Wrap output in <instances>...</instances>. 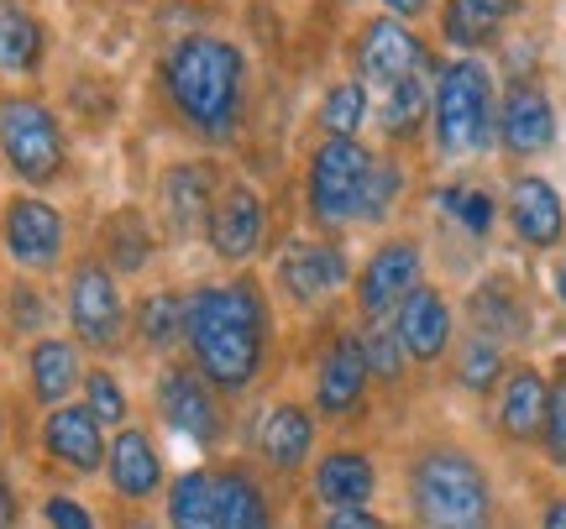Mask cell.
<instances>
[{"label": "cell", "mask_w": 566, "mask_h": 529, "mask_svg": "<svg viewBox=\"0 0 566 529\" xmlns=\"http://www.w3.org/2000/svg\"><path fill=\"white\" fill-rule=\"evenodd\" d=\"M252 84H258L252 47L216 27L163 38L147 68V95L158 105V116L168 121V131H179L200 152H226L247 137Z\"/></svg>", "instance_id": "1"}, {"label": "cell", "mask_w": 566, "mask_h": 529, "mask_svg": "<svg viewBox=\"0 0 566 529\" xmlns=\"http://www.w3.org/2000/svg\"><path fill=\"white\" fill-rule=\"evenodd\" d=\"M268 357H273V294L252 267L189 288L184 362L200 367V378L221 399H247L263 383Z\"/></svg>", "instance_id": "2"}, {"label": "cell", "mask_w": 566, "mask_h": 529, "mask_svg": "<svg viewBox=\"0 0 566 529\" xmlns=\"http://www.w3.org/2000/svg\"><path fill=\"white\" fill-rule=\"evenodd\" d=\"M409 514L420 529H499V493L467 446H424L405 472Z\"/></svg>", "instance_id": "3"}, {"label": "cell", "mask_w": 566, "mask_h": 529, "mask_svg": "<svg viewBox=\"0 0 566 529\" xmlns=\"http://www.w3.org/2000/svg\"><path fill=\"white\" fill-rule=\"evenodd\" d=\"M74 168V137L69 116L42 89H0V173H11L17 189L48 194Z\"/></svg>", "instance_id": "4"}, {"label": "cell", "mask_w": 566, "mask_h": 529, "mask_svg": "<svg viewBox=\"0 0 566 529\" xmlns=\"http://www.w3.org/2000/svg\"><path fill=\"white\" fill-rule=\"evenodd\" d=\"M430 137L441 158H478L499 142V80L488 59H446L430 80Z\"/></svg>", "instance_id": "5"}, {"label": "cell", "mask_w": 566, "mask_h": 529, "mask_svg": "<svg viewBox=\"0 0 566 529\" xmlns=\"http://www.w3.org/2000/svg\"><path fill=\"white\" fill-rule=\"evenodd\" d=\"M373 163H378V152L363 137H315V147L304 152L300 194L304 215L321 236H342L346 225L363 221V189Z\"/></svg>", "instance_id": "6"}, {"label": "cell", "mask_w": 566, "mask_h": 529, "mask_svg": "<svg viewBox=\"0 0 566 529\" xmlns=\"http://www.w3.org/2000/svg\"><path fill=\"white\" fill-rule=\"evenodd\" d=\"M63 320L69 336L80 341L90 357H116L122 341L132 336V305H126L122 278L105 267L101 252H80L69 278H63Z\"/></svg>", "instance_id": "7"}, {"label": "cell", "mask_w": 566, "mask_h": 529, "mask_svg": "<svg viewBox=\"0 0 566 529\" xmlns=\"http://www.w3.org/2000/svg\"><path fill=\"white\" fill-rule=\"evenodd\" d=\"M0 257L21 278H48L69 263V215L48 194L11 189L0 200Z\"/></svg>", "instance_id": "8"}, {"label": "cell", "mask_w": 566, "mask_h": 529, "mask_svg": "<svg viewBox=\"0 0 566 529\" xmlns=\"http://www.w3.org/2000/svg\"><path fill=\"white\" fill-rule=\"evenodd\" d=\"M346 68H352L357 84H367V95H384L394 84L436 74V59H430V42L409 21L367 17V21H357V32L346 42Z\"/></svg>", "instance_id": "9"}, {"label": "cell", "mask_w": 566, "mask_h": 529, "mask_svg": "<svg viewBox=\"0 0 566 529\" xmlns=\"http://www.w3.org/2000/svg\"><path fill=\"white\" fill-rule=\"evenodd\" d=\"M226 179H231V173H226L210 152L163 163L158 179H153V221H158L163 236H168V242H195V236H205L210 210L221 200Z\"/></svg>", "instance_id": "10"}, {"label": "cell", "mask_w": 566, "mask_h": 529, "mask_svg": "<svg viewBox=\"0 0 566 529\" xmlns=\"http://www.w3.org/2000/svg\"><path fill=\"white\" fill-rule=\"evenodd\" d=\"M153 409L174 435L195 441L200 451H221L231 435V414L226 399L200 378L195 362H163L153 378Z\"/></svg>", "instance_id": "11"}, {"label": "cell", "mask_w": 566, "mask_h": 529, "mask_svg": "<svg viewBox=\"0 0 566 529\" xmlns=\"http://www.w3.org/2000/svg\"><path fill=\"white\" fill-rule=\"evenodd\" d=\"M352 257L336 236H289L273 257V288L294 309H321L352 284Z\"/></svg>", "instance_id": "12"}, {"label": "cell", "mask_w": 566, "mask_h": 529, "mask_svg": "<svg viewBox=\"0 0 566 529\" xmlns=\"http://www.w3.org/2000/svg\"><path fill=\"white\" fill-rule=\"evenodd\" d=\"M424 284V246L415 236H388L367 252V263L352 278V305L363 326H388L394 309Z\"/></svg>", "instance_id": "13"}, {"label": "cell", "mask_w": 566, "mask_h": 529, "mask_svg": "<svg viewBox=\"0 0 566 529\" xmlns=\"http://www.w3.org/2000/svg\"><path fill=\"white\" fill-rule=\"evenodd\" d=\"M268 231H273V215H268V194H263V189H258L252 179L231 173V179H226V189H221V200H216V210H210V225H205V246H210V252H216L226 267L247 273V267L263 257Z\"/></svg>", "instance_id": "14"}, {"label": "cell", "mask_w": 566, "mask_h": 529, "mask_svg": "<svg viewBox=\"0 0 566 529\" xmlns=\"http://www.w3.org/2000/svg\"><path fill=\"white\" fill-rule=\"evenodd\" d=\"M367 388H373V372L363 362V347H357V330H336L325 351L315 357V372H310V409L342 425V420H357L367 404Z\"/></svg>", "instance_id": "15"}, {"label": "cell", "mask_w": 566, "mask_h": 529, "mask_svg": "<svg viewBox=\"0 0 566 529\" xmlns=\"http://www.w3.org/2000/svg\"><path fill=\"white\" fill-rule=\"evenodd\" d=\"M315 441H321V414L300 399H273L252 425V451L268 472L294 477L315 462Z\"/></svg>", "instance_id": "16"}, {"label": "cell", "mask_w": 566, "mask_h": 529, "mask_svg": "<svg viewBox=\"0 0 566 529\" xmlns=\"http://www.w3.org/2000/svg\"><path fill=\"white\" fill-rule=\"evenodd\" d=\"M38 446H42V456H48L59 472H69V477H101L111 430H105L84 404H59V409L42 414Z\"/></svg>", "instance_id": "17"}, {"label": "cell", "mask_w": 566, "mask_h": 529, "mask_svg": "<svg viewBox=\"0 0 566 529\" xmlns=\"http://www.w3.org/2000/svg\"><path fill=\"white\" fill-rule=\"evenodd\" d=\"M84 372H90V362H84V347L74 341V336H38V341H27V351H21V383H27V399L48 414V409L59 404H74V393L84 388Z\"/></svg>", "instance_id": "18"}, {"label": "cell", "mask_w": 566, "mask_h": 529, "mask_svg": "<svg viewBox=\"0 0 566 529\" xmlns=\"http://www.w3.org/2000/svg\"><path fill=\"white\" fill-rule=\"evenodd\" d=\"M105 488L116 493L122 504H153L168 488V467H163L158 441L142 425L111 430V446H105Z\"/></svg>", "instance_id": "19"}, {"label": "cell", "mask_w": 566, "mask_h": 529, "mask_svg": "<svg viewBox=\"0 0 566 529\" xmlns=\"http://www.w3.org/2000/svg\"><path fill=\"white\" fill-rule=\"evenodd\" d=\"M556 142V100L541 80H509L499 95V147L509 158H541Z\"/></svg>", "instance_id": "20"}, {"label": "cell", "mask_w": 566, "mask_h": 529, "mask_svg": "<svg viewBox=\"0 0 566 529\" xmlns=\"http://www.w3.org/2000/svg\"><path fill=\"white\" fill-rule=\"evenodd\" d=\"M509 231L535 252H556L566 242V200L546 173H514L504 194Z\"/></svg>", "instance_id": "21"}, {"label": "cell", "mask_w": 566, "mask_h": 529, "mask_svg": "<svg viewBox=\"0 0 566 529\" xmlns=\"http://www.w3.org/2000/svg\"><path fill=\"white\" fill-rule=\"evenodd\" d=\"M53 59V27L38 6H0V80L11 89H38Z\"/></svg>", "instance_id": "22"}, {"label": "cell", "mask_w": 566, "mask_h": 529, "mask_svg": "<svg viewBox=\"0 0 566 529\" xmlns=\"http://www.w3.org/2000/svg\"><path fill=\"white\" fill-rule=\"evenodd\" d=\"M394 336H399V347H405L409 362H441L446 351L457 347V315H451V299H446L436 284H420L409 294L405 305L394 309Z\"/></svg>", "instance_id": "23"}, {"label": "cell", "mask_w": 566, "mask_h": 529, "mask_svg": "<svg viewBox=\"0 0 566 529\" xmlns=\"http://www.w3.org/2000/svg\"><path fill=\"white\" fill-rule=\"evenodd\" d=\"M378 462L357 446H331L310 462V498L321 509H373Z\"/></svg>", "instance_id": "24"}, {"label": "cell", "mask_w": 566, "mask_h": 529, "mask_svg": "<svg viewBox=\"0 0 566 529\" xmlns=\"http://www.w3.org/2000/svg\"><path fill=\"white\" fill-rule=\"evenodd\" d=\"M158 242H163V231H158V221H153V210H142V204L105 210L101 231H95V252L105 257V267H111L116 278L147 273L153 257H158Z\"/></svg>", "instance_id": "25"}, {"label": "cell", "mask_w": 566, "mask_h": 529, "mask_svg": "<svg viewBox=\"0 0 566 529\" xmlns=\"http://www.w3.org/2000/svg\"><path fill=\"white\" fill-rule=\"evenodd\" d=\"M210 483H216V519H221V529H279L273 488L263 483V472L252 462H216Z\"/></svg>", "instance_id": "26"}, {"label": "cell", "mask_w": 566, "mask_h": 529, "mask_svg": "<svg viewBox=\"0 0 566 529\" xmlns=\"http://www.w3.org/2000/svg\"><path fill=\"white\" fill-rule=\"evenodd\" d=\"M546 409H551V378L541 367H509L504 383H499V435L514 441V446H530L541 441L546 430Z\"/></svg>", "instance_id": "27"}, {"label": "cell", "mask_w": 566, "mask_h": 529, "mask_svg": "<svg viewBox=\"0 0 566 529\" xmlns=\"http://www.w3.org/2000/svg\"><path fill=\"white\" fill-rule=\"evenodd\" d=\"M472 330L488 336V341H525L530 336V309H525V294L509 284V278H483V284L472 288Z\"/></svg>", "instance_id": "28"}, {"label": "cell", "mask_w": 566, "mask_h": 529, "mask_svg": "<svg viewBox=\"0 0 566 529\" xmlns=\"http://www.w3.org/2000/svg\"><path fill=\"white\" fill-rule=\"evenodd\" d=\"M184 305H189L184 288H153L132 305V336L147 357H168L184 347Z\"/></svg>", "instance_id": "29"}, {"label": "cell", "mask_w": 566, "mask_h": 529, "mask_svg": "<svg viewBox=\"0 0 566 529\" xmlns=\"http://www.w3.org/2000/svg\"><path fill=\"white\" fill-rule=\"evenodd\" d=\"M373 121V95H367V84H357L352 74L342 80H331L321 89V100H315V137H363V126Z\"/></svg>", "instance_id": "30"}, {"label": "cell", "mask_w": 566, "mask_h": 529, "mask_svg": "<svg viewBox=\"0 0 566 529\" xmlns=\"http://www.w3.org/2000/svg\"><path fill=\"white\" fill-rule=\"evenodd\" d=\"M163 525L168 529H221L216 519V483L210 467H189L163 488Z\"/></svg>", "instance_id": "31"}, {"label": "cell", "mask_w": 566, "mask_h": 529, "mask_svg": "<svg viewBox=\"0 0 566 529\" xmlns=\"http://www.w3.org/2000/svg\"><path fill=\"white\" fill-rule=\"evenodd\" d=\"M430 80L436 74H420V80H405L384 89V95H373V121L384 126L388 142H405L424 126V116H430Z\"/></svg>", "instance_id": "32"}, {"label": "cell", "mask_w": 566, "mask_h": 529, "mask_svg": "<svg viewBox=\"0 0 566 529\" xmlns=\"http://www.w3.org/2000/svg\"><path fill=\"white\" fill-rule=\"evenodd\" d=\"M0 326H6V336H48V326H53V305H48V294L38 288V278H21L0 294Z\"/></svg>", "instance_id": "33"}, {"label": "cell", "mask_w": 566, "mask_h": 529, "mask_svg": "<svg viewBox=\"0 0 566 529\" xmlns=\"http://www.w3.org/2000/svg\"><path fill=\"white\" fill-rule=\"evenodd\" d=\"M80 404L90 409V414H95L105 430L132 425V393H126V383L116 378V367H111V362H95L90 372H84Z\"/></svg>", "instance_id": "34"}, {"label": "cell", "mask_w": 566, "mask_h": 529, "mask_svg": "<svg viewBox=\"0 0 566 529\" xmlns=\"http://www.w3.org/2000/svg\"><path fill=\"white\" fill-rule=\"evenodd\" d=\"M504 347L499 341H488V336H462L457 341V383L467 388V393H493V383H504Z\"/></svg>", "instance_id": "35"}, {"label": "cell", "mask_w": 566, "mask_h": 529, "mask_svg": "<svg viewBox=\"0 0 566 529\" xmlns=\"http://www.w3.org/2000/svg\"><path fill=\"white\" fill-rule=\"evenodd\" d=\"M436 204H441L446 215L462 225L467 236H488V231L499 225V215H504V210H499V200H493L488 189H478V183H451V189H441V194H436Z\"/></svg>", "instance_id": "36"}, {"label": "cell", "mask_w": 566, "mask_h": 529, "mask_svg": "<svg viewBox=\"0 0 566 529\" xmlns=\"http://www.w3.org/2000/svg\"><path fill=\"white\" fill-rule=\"evenodd\" d=\"M405 163L399 158H388V152H378V163H373V173H367V189H363V221L357 225H378L388 221L394 210H399V200H405Z\"/></svg>", "instance_id": "37"}, {"label": "cell", "mask_w": 566, "mask_h": 529, "mask_svg": "<svg viewBox=\"0 0 566 529\" xmlns=\"http://www.w3.org/2000/svg\"><path fill=\"white\" fill-rule=\"evenodd\" d=\"M357 347H363V362L367 372H373V383H399L405 378V347H399V336H394V326H363L357 330Z\"/></svg>", "instance_id": "38"}, {"label": "cell", "mask_w": 566, "mask_h": 529, "mask_svg": "<svg viewBox=\"0 0 566 529\" xmlns=\"http://www.w3.org/2000/svg\"><path fill=\"white\" fill-rule=\"evenodd\" d=\"M541 446H546L551 467L566 472V367L551 383V409H546V430H541Z\"/></svg>", "instance_id": "39"}, {"label": "cell", "mask_w": 566, "mask_h": 529, "mask_svg": "<svg viewBox=\"0 0 566 529\" xmlns=\"http://www.w3.org/2000/svg\"><path fill=\"white\" fill-rule=\"evenodd\" d=\"M42 525L48 529H101V519H95L90 504H80L74 493H48V498H42Z\"/></svg>", "instance_id": "40"}, {"label": "cell", "mask_w": 566, "mask_h": 529, "mask_svg": "<svg viewBox=\"0 0 566 529\" xmlns=\"http://www.w3.org/2000/svg\"><path fill=\"white\" fill-rule=\"evenodd\" d=\"M315 529H388L378 509H321Z\"/></svg>", "instance_id": "41"}, {"label": "cell", "mask_w": 566, "mask_h": 529, "mask_svg": "<svg viewBox=\"0 0 566 529\" xmlns=\"http://www.w3.org/2000/svg\"><path fill=\"white\" fill-rule=\"evenodd\" d=\"M436 6H441V0H384V17H399L415 27V21H424Z\"/></svg>", "instance_id": "42"}, {"label": "cell", "mask_w": 566, "mask_h": 529, "mask_svg": "<svg viewBox=\"0 0 566 529\" xmlns=\"http://www.w3.org/2000/svg\"><path fill=\"white\" fill-rule=\"evenodd\" d=\"M21 525V498H17V483L0 472V529H17Z\"/></svg>", "instance_id": "43"}, {"label": "cell", "mask_w": 566, "mask_h": 529, "mask_svg": "<svg viewBox=\"0 0 566 529\" xmlns=\"http://www.w3.org/2000/svg\"><path fill=\"white\" fill-rule=\"evenodd\" d=\"M472 11H483L488 21H499V27H509V17H520V6L525 0H467Z\"/></svg>", "instance_id": "44"}, {"label": "cell", "mask_w": 566, "mask_h": 529, "mask_svg": "<svg viewBox=\"0 0 566 529\" xmlns=\"http://www.w3.org/2000/svg\"><path fill=\"white\" fill-rule=\"evenodd\" d=\"M541 529H566V498H551L541 509Z\"/></svg>", "instance_id": "45"}, {"label": "cell", "mask_w": 566, "mask_h": 529, "mask_svg": "<svg viewBox=\"0 0 566 529\" xmlns=\"http://www.w3.org/2000/svg\"><path fill=\"white\" fill-rule=\"evenodd\" d=\"M556 299L566 309V242H562V257H556Z\"/></svg>", "instance_id": "46"}, {"label": "cell", "mask_w": 566, "mask_h": 529, "mask_svg": "<svg viewBox=\"0 0 566 529\" xmlns=\"http://www.w3.org/2000/svg\"><path fill=\"white\" fill-rule=\"evenodd\" d=\"M0 446H6V404H0Z\"/></svg>", "instance_id": "47"}, {"label": "cell", "mask_w": 566, "mask_h": 529, "mask_svg": "<svg viewBox=\"0 0 566 529\" xmlns=\"http://www.w3.org/2000/svg\"><path fill=\"white\" fill-rule=\"evenodd\" d=\"M336 6H363V0H336Z\"/></svg>", "instance_id": "48"}, {"label": "cell", "mask_w": 566, "mask_h": 529, "mask_svg": "<svg viewBox=\"0 0 566 529\" xmlns=\"http://www.w3.org/2000/svg\"><path fill=\"white\" fill-rule=\"evenodd\" d=\"M0 6H27V0H0Z\"/></svg>", "instance_id": "49"}, {"label": "cell", "mask_w": 566, "mask_h": 529, "mask_svg": "<svg viewBox=\"0 0 566 529\" xmlns=\"http://www.w3.org/2000/svg\"><path fill=\"white\" fill-rule=\"evenodd\" d=\"M0 294H6V288H0Z\"/></svg>", "instance_id": "50"}]
</instances>
